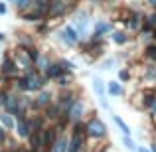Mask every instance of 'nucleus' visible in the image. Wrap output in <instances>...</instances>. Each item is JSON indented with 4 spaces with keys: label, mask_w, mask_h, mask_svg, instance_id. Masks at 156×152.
<instances>
[{
    "label": "nucleus",
    "mask_w": 156,
    "mask_h": 152,
    "mask_svg": "<svg viewBox=\"0 0 156 152\" xmlns=\"http://www.w3.org/2000/svg\"><path fill=\"white\" fill-rule=\"evenodd\" d=\"M113 38H115V42H117V44H125V42H126V36H125V34H121V32H117Z\"/></svg>",
    "instance_id": "nucleus-14"
},
{
    "label": "nucleus",
    "mask_w": 156,
    "mask_h": 152,
    "mask_svg": "<svg viewBox=\"0 0 156 152\" xmlns=\"http://www.w3.org/2000/svg\"><path fill=\"white\" fill-rule=\"evenodd\" d=\"M48 99H50V95H48V93H42V95H40V101H38V105H46V103H48Z\"/></svg>",
    "instance_id": "nucleus-16"
},
{
    "label": "nucleus",
    "mask_w": 156,
    "mask_h": 152,
    "mask_svg": "<svg viewBox=\"0 0 156 152\" xmlns=\"http://www.w3.org/2000/svg\"><path fill=\"white\" fill-rule=\"evenodd\" d=\"M65 146H67V142H65V138H59V140L53 144V150L51 152H63L65 150Z\"/></svg>",
    "instance_id": "nucleus-11"
},
{
    "label": "nucleus",
    "mask_w": 156,
    "mask_h": 152,
    "mask_svg": "<svg viewBox=\"0 0 156 152\" xmlns=\"http://www.w3.org/2000/svg\"><path fill=\"white\" fill-rule=\"evenodd\" d=\"M79 148H81V136H79V133H75V136L71 140V146H69V152H79Z\"/></svg>",
    "instance_id": "nucleus-8"
},
{
    "label": "nucleus",
    "mask_w": 156,
    "mask_h": 152,
    "mask_svg": "<svg viewBox=\"0 0 156 152\" xmlns=\"http://www.w3.org/2000/svg\"><path fill=\"white\" fill-rule=\"evenodd\" d=\"M107 30H109V26H107V24H99V26H97V32H95V34L99 36V34H103V32H107Z\"/></svg>",
    "instance_id": "nucleus-15"
},
{
    "label": "nucleus",
    "mask_w": 156,
    "mask_h": 152,
    "mask_svg": "<svg viewBox=\"0 0 156 152\" xmlns=\"http://www.w3.org/2000/svg\"><path fill=\"white\" fill-rule=\"evenodd\" d=\"M125 146H126V148H129V150H134V144H133V140H130V138H129V134H126V136H125Z\"/></svg>",
    "instance_id": "nucleus-17"
},
{
    "label": "nucleus",
    "mask_w": 156,
    "mask_h": 152,
    "mask_svg": "<svg viewBox=\"0 0 156 152\" xmlns=\"http://www.w3.org/2000/svg\"><path fill=\"white\" fill-rule=\"evenodd\" d=\"M63 34L67 36V38H65V40H67V44H75V42H77V34H75V30H73L71 26H67V28H65V30H63Z\"/></svg>",
    "instance_id": "nucleus-7"
},
{
    "label": "nucleus",
    "mask_w": 156,
    "mask_h": 152,
    "mask_svg": "<svg viewBox=\"0 0 156 152\" xmlns=\"http://www.w3.org/2000/svg\"><path fill=\"white\" fill-rule=\"evenodd\" d=\"M87 130H89L91 136H103L105 134V125L101 121H97V118H93V121L87 125Z\"/></svg>",
    "instance_id": "nucleus-1"
},
{
    "label": "nucleus",
    "mask_w": 156,
    "mask_h": 152,
    "mask_svg": "<svg viewBox=\"0 0 156 152\" xmlns=\"http://www.w3.org/2000/svg\"><path fill=\"white\" fill-rule=\"evenodd\" d=\"M150 2H152V4H156V0H150Z\"/></svg>",
    "instance_id": "nucleus-25"
},
{
    "label": "nucleus",
    "mask_w": 156,
    "mask_h": 152,
    "mask_svg": "<svg viewBox=\"0 0 156 152\" xmlns=\"http://www.w3.org/2000/svg\"><path fill=\"white\" fill-rule=\"evenodd\" d=\"M119 77H121V81H126V79H129V71H121Z\"/></svg>",
    "instance_id": "nucleus-19"
},
{
    "label": "nucleus",
    "mask_w": 156,
    "mask_h": 152,
    "mask_svg": "<svg viewBox=\"0 0 156 152\" xmlns=\"http://www.w3.org/2000/svg\"><path fill=\"white\" fill-rule=\"evenodd\" d=\"M63 8H65V4H61V0H53V4H50V14L57 16L63 12Z\"/></svg>",
    "instance_id": "nucleus-5"
},
{
    "label": "nucleus",
    "mask_w": 156,
    "mask_h": 152,
    "mask_svg": "<svg viewBox=\"0 0 156 152\" xmlns=\"http://www.w3.org/2000/svg\"><path fill=\"white\" fill-rule=\"evenodd\" d=\"M59 73H61L59 65H51V67H48V77H57Z\"/></svg>",
    "instance_id": "nucleus-12"
},
{
    "label": "nucleus",
    "mask_w": 156,
    "mask_h": 152,
    "mask_svg": "<svg viewBox=\"0 0 156 152\" xmlns=\"http://www.w3.org/2000/svg\"><path fill=\"white\" fill-rule=\"evenodd\" d=\"M0 40H4V36H2V34H0Z\"/></svg>",
    "instance_id": "nucleus-24"
},
{
    "label": "nucleus",
    "mask_w": 156,
    "mask_h": 152,
    "mask_svg": "<svg viewBox=\"0 0 156 152\" xmlns=\"http://www.w3.org/2000/svg\"><path fill=\"white\" fill-rule=\"evenodd\" d=\"M0 14H6V4L0 2Z\"/></svg>",
    "instance_id": "nucleus-20"
},
{
    "label": "nucleus",
    "mask_w": 156,
    "mask_h": 152,
    "mask_svg": "<svg viewBox=\"0 0 156 152\" xmlns=\"http://www.w3.org/2000/svg\"><path fill=\"white\" fill-rule=\"evenodd\" d=\"M2 140H4V130L0 129V142H2Z\"/></svg>",
    "instance_id": "nucleus-21"
},
{
    "label": "nucleus",
    "mask_w": 156,
    "mask_h": 152,
    "mask_svg": "<svg viewBox=\"0 0 156 152\" xmlns=\"http://www.w3.org/2000/svg\"><path fill=\"white\" fill-rule=\"evenodd\" d=\"M0 122H2V126H6V129H12L14 126V121L10 118V115H0Z\"/></svg>",
    "instance_id": "nucleus-9"
},
{
    "label": "nucleus",
    "mask_w": 156,
    "mask_h": 152,
    "mask_svg": "<svg viewBox=\"0 0 156 152\" xmlns=\"http://www.w3.org/2000/svg\"><path fill=\"white\" fill-rule=\"evenodd\" d=\"M28 2H30V0H16V6H18V8H26Z\"/></svg>",
    "instance_id": "nucleus-18"
},
{
    "label": "nucleus",
    "mask_w": 156,
    "mask_h": 152,
    "mask_svg": "<svg viewBox=\"0 0 156 152\" xmlns=\"http://www.w3.org/2000/svg\"><path fill=\"white\" fill-rule=\"evenodd\" d=\"M16 129H18V134H20V136H28V134H30L28 125H26V121H24L22 117H18V125H16Z\"/></svg>",
    "instance_id": "nucleus-6"
},
{
    "label": "nucleus",
    "mask_w": 156,
    "mask_h": 152,
    "mask_svg": "<svg viewBox=\"0 0 156 152\" xmlns=\"http://www.w3.org/2000/svg\"><path fill=\"white\" fill-rule=\"evenodd\" d=\"M152 152H156V144H154V146H152Z\"/></svg>",
    "instance_id": "nucleus-23"
},
{
    "label": "nucleus",
    "mask_w": 156,
    "mask_h": 152,
    "mask_svg": "<svg viewBox=\"0 0 156 152\" xmlns=\"http://www.w3.org/2000/svg\"><path fill=\"white\" fill-rule=\"evenodd\" d=\"M26 85H28V89H42L44 79H42V77H38V75H30L26 79Z\"/></svg>",
    "instance_id": "nucleus-4"
},
{
    "label": "nucleus",
    "mask_w": 156,
    "mask_h": 152,
    "mask_svg": "<svg viewBox=\"0 0 156 152\" xmlns=\"http://www.w3.org/2000/svg\"><path fill=\"white\" fill-rule=\"evenodd\" d=\"M154 109H156V103H154Z\"/></svg>",
    "instance_id": "nucleus-26"
},
{
    "label": "nucleus",
    "mask_w": 156,
    "mask_h": 152,
    "mask_svg": "<svg viewBox=\"0 0 156 152\" xmlns=\"http://www.w3.org/2000/svg\"><path fill=\"white\" fill-rule=\"evenodd\" d=\"M81 113H83V105H81L79 101H75L71 105V111H69V118H71V121H79Z\"/></svg>",
    "instance_id": "nucleus-2"
},
{
    "label": "nucleus",
    "mask_w": 156,
    "mask_h": 152,
    "mask_svg": "<svg viewBox=\"0 0 156 152\" xmlns=\"http://www.w3.org/2000/svg\"><path fill=\"white\" fill-rule=\"evenodd\" d=\"M115 121H117V125L121 126V130H122V133H125V134H130V129H129V126L125 125V122H122V118H119V117H117Z\"/></svg>",
    "instance_id": "nucleus-13"
},
{
    "label": "nucleus",
    "mask_w": 156,
    "mask_h": 152,
    "mask_svg": "<svg viewBox=\"0 0 156 152\" xmlns=\"http://www.w3.org/2000/svg\"><path fill=\"white\" fill-rule=\"evenodd\" d=\"M93 85H95V91L99 93L101 105H103L105 109H107V107H109V103H107V99H105V89H103V81H101V79H95V81H93Z\"/></svg>",
    "instance_id": "nucleus-3"
},
{
    "label": "nucleus",
    "mask_w": 156,
    "mask_h": 152,
    "mask_svg": "<svg viewBox=\"0 0 156 152\" xmlns=\"http://www.w3.org/2000/svg\"><path fill=\"white\" fill-rule=\"evenodd\" d=\"M138 152H148V150H144V148H140V150H138Z\"/></svg>",
    "instance_id": "nucleus-22"
},
{
    "label": "nucleus",
    "mask_w": 156,
    "mask_h": 152,
    "mask_svg": "<svg viewBox=\"0 0 156 152\" xmlns=\"http://www.w3.org/2000/svg\"><path fill=\"white\" fill-rule=\"evenodd\" d=\"M109 93H111V95H121L122 87L119 83H115V81H111V83H109Z\"/></svg>",
    "instance_id": "nucleus-10"
}]
</instances>
